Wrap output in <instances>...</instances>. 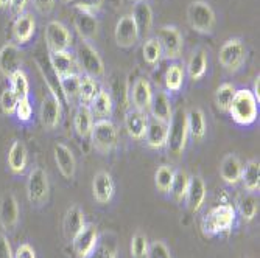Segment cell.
Segmentation results:
<instances>
[{"label":"cell","instance_id":"1","mask_svg":"<svg viewBox=\"0 0 260 258\" xmlns=\"http://www.w3.org/2000/svg\"><path fill=\"white\" fill-rule=\"evenodd\" d=\"M228 112L231 114L232 120L237 123V125L249 126L257 119L258 103L254 98L251 90L240 89V90H235V95L232 98V103H231Z\"/></svg>","mask_w":260,"mask_h":258},{"label":"cell","instance_id":"2","mask_svg":"<svg viewBox=\"0 0 260 258\" xmlns=\"http://www.w3.org/2000/svg\"><path fill=\"white\" fill-rule=\"evenodd\" d=\"M188 137L187 128V112L179 107L175 114H172V119L169 122V138H167V150L169 154L175 159H179L185 150Z\"/></svg>","mask_w":260,"mask_h":258},{"label":"cell","instance_id":"3","mask_svg":"<svg viewBox=\"0 0 260 258\" xmlns=\"http://www.w3.org/2000/svg\"><path fill=\"white\" fill-rule=\"evenodd\" d=\"M235 221V208L229 204H223L218 207H214L209 213L204 215L201 221V229L204 235L214 237L218 233L231 230Z\"/></svg>","mask_w":260,"mask_h":258},{"label":"cell","instance_id":"4","mask_svg":"<svg viewBox=\"0 0 260 258\" xmlns=\"http://www.w3.org/2000/svg\"><path fill=\"white\" fill-rule=\"evenodd\" d=\"M90 140H92V146L99 153L109 154L117 148V143H119V131H117L115 125L109 119L99 120L92 126Z\"/></svg>","mask_w":260,"mask_h":258},{"label":"cell","instance_id":"5","mask_svg":"<svg viewBox=\"0 0 260 258\" xmlns=\"http://www.w3.org/2000/svg\"><path fill=\"white\" fill-rule=\"evenodd\" d=\"M187 20L195 31L209 34L215 27V13L209 4L195 0L187 8Z\"/></svg>","mask_w":260,"mask_h":258},{"label":"cell","instance_id":"6","mask_svg":"<svg viewBox=\"0 0 260 258\" xmlns=\"http://www.w3.org/2000/svg\"><path fill=\"white\" fill-rule=\"evenodd\" d=\"M220 64L228 70V72H237L242 68L246 59V49L245 44L240 39H229L226 41L218 53Z\"/></svg>","mask_w":260,"mask_h":258},{"label":"cell","instance_id":"7","mask_svg":"<svg viewBox=\"0 0 260 258\" xmlns=\"http://www.w3.org/2000/svg\"><path fill=\"white\" fill-rule=\"evenodd\" d=\"M77 58H78V67L81 70H84V73L89 77H102L105 73V64L99 55V52L93 49V47L86 42L81 41L77 47Z\"/></svg>","mask_w":260,"mask_h":258},{"label":"cell","instance_id":"8","mask_svg":"<svg viewBox=\"0 0 260 258\" xmlns=\"http://www.w3.org/2000/svg\"><path fill=\"white\" fill-rule=\"evenodd\" d=\"M49 176L47 173L36 167L31 170V173L28 174V180H27V196L28 201L33 205H42L49 199Z\"/></svg>","mask_w":260,"mask_h":258},{"label":"cell","instance_id":"9","mask_svg":"<svg viewBox=\"0 0 260 258\" xmlns=\"http://www.w3.org/2000/svg\"><path fill=\"white\" fill-rule=\"evenodd\" d=\"M45 42L47 49L53 52H67L72 45V34L58 20H52L45 27Z\"/></svg>","mask_w":260,"mask_h":258},{"label":"cell","instance_id":"10","mask_svg":"<svg viewBox=\"0 0 260 258\" xmlns=\"http://www.w3.org/2000/svg\"><path fill=\"white\" fill-rule=\"evenodd\" d=\"M157 41L162 49V56H165L167 59H178L181 56L184 42L176 27H172V25L160 27Z\"/></svg>","mask_w":260,"mask_h":258},{"label":"cell","instance_id":"11","mask_svg":"<svg viewBox=\"0 0 260 258\" xmlns=\"http://www.w3.org/2000/svg\"><path fill=\"white\" fill-rule=\"evenodd\" d=\"M99 230L93 224H86L84 229L78 233V235L72 240L74 252L77 258H86L92 253L99 243Z\"/></svg>","mask_w":260,"mask_h":258},{"label":"cell","instance_id":"12","mask_svg":"<svg viewBox=\"0 0 260 258\" xmlns=\"http://www.w3.org/2000/svg\"><path fill=\"white\" fill-rule=\"evenodd\" d=\"M36 64H38L39 72L42 73V77L45 80V84H47V87H49L50 93L61 104H64L66 98H64V93H62L61 78L58 77V73L55 72V68L52 67L50 59L45 58V56H39V58H36Z\"/></svg>","mask_w":260,"mask_h":258},{"label":"cell","instance_id":"13","mask_svg":"<svg viewBox=\"0 0 260 258\" xmlns=\"http://www.w3.org/2000/svg\"><path fill=\"white\" fill-rule=\"evenodd\" d=\"M115 42L122 49H129V47L136 45L137 39H139V31L134 23V19L131 14H126L123 17L119 19L115 25Z\"/></svg>","mask_w":260,"mask_h":258},{"label":"cell","instance_id":"14","mask_svg":"<svg viewBox=\"0 0 260 258\" xmlns=\"http://www.w3.org/2000/svg\"><path fill=\"white\" fill-rule=\"evenodd\" d=\"M61 115H62V104L52 95L45 97L41 106V123L47 131L55 129L59 122H61Z\"/></svg>","mask_w":260,"mask_h":258},{"label":"cell","instance_id":"15","mask_svg":"<svg viewBox=\"0 0 260 258\" xmlns=\"http://www.w3.org/2000/svg\"><path fill=\"white\" fill-rule=\"evenodd\" d=\"M19 223V204L13 193H5L0 199V226L13 230Z\"/></svg>","mask_w":260,"mask_h":258},{"label":"cell","instance_id":"16","mask_svg":"<svg viewBox=\"0 0 260 258\" xmlns=\"http://www.w3.org/2000/svg\"><path fill=\"white\" fill-rule=\"evenodd\" d=\"M148 125V115L145 110L140 109H131L125 115V129L128 135L134 140H142L145 137Z\"/></svg>","mask_w":260,"mask_h":258},{"label":"cell","instance_id":"17","mask_svg":"<svg viewBox=\"0 0 260 258\" xmlns=\"http://www.w3.org/2000/svg\"><path fill=\"white\" fill-rule=\"evenodd\" d=\"M114 180L106 171H99L92 180V193L99 204H108L114 196Z\"/></svg>","mask_w":260,"mask_h":258},{"label":"cell","instance_id":"18","mask_svg":"<svg viewBox=\"0 0 260 258\" xmlns=\"http://www.w3.org/2000/svg\"><path fill=\"white\" fill-rule=\"evenodd\" d=\"M53 156H55V163L59 173L66 179H74L75 171H77V162L70 148L66 146L64 143H56L53 148Z\"/></svg>","mask_w":260,"mask_h":258},{"label":"cell","instance_id":"19","mask_svg":"<svg viewBox=\"0 0 260 258\" xmlns=\"http://www.w3.org/2000/svg\"><path fill=\"white\" fill-rule=\"evenodd\" d=\"M133 19L139 31V38H145L150 34L153 27V11L148 2L145 0H137L133 8Z\"/></svg>","mask_w":260,"mask_h":258},{"label":"cell","instance_id":"20","mask_svg":"<svg viewBox=\"0 0 260 258\" xmlns=\"http://www.w3.org/2000/svg\"><path fill=\"white\" fill-rule=\"evenodd\" d=\"M145 142L150 148L153 150H160L167 145L169 138V123L151 119L148 120L147 125V132H145Z\"/></svg>","mask_w":260,"mask_h":258},{"label":"cell","instance_id":"21","mask_svg":"<svg viewBox=\"0 0 260 258\" xmlns=\"http://www.w3.org/2000/svg\"><path fill=\"white\" fill-rule=\"evenodd\" d=\"M20 52L14 44H7L0 50V73L10 78L14 72L20 70Z\"/></svg>","mask_w":260,"mask_h":258},{"label":"cell","instance_id":"22","mask_svg":"<svg viewBox=\"0 0 260 258\" xmlns=\"http://www.w3.org/2000/svg\"><path fill=\"white\" fill-rule=\"evenodd\" d=\"M84 226H86V223H84L83 210L78 205H72L70 208H67L66 216H64V223H62L64 237L69 241H72L78 235V233L84 229Z\"/></svg>","mask_w":260,"mask_h":258},{"label":"cell","instance_id":"23","mask_svg":"<svg viewBox=\"0 0 260 258\" xmlns=\"http://www.w3.org/2000/svg\"><path fill=\"white\" fill-rule=\"evenodd\" d=\"M206 199V183L200 176H193L190 177V182H188V189H187V195H185V201H187V207L192 213L200 212V208L203 207Z\"/></svg>","mask_w":260,"mask_h":258},{"label":"cell","instance_id":"24","mask_svg":"<svg viewBox=\"0 0 260 258\" xmlns=\"http://www.w3.org/2000/svg\"><path fill=\"white\" fill-rule=\"evenodd\" d=\"M49 59L59 78H66V77L78 73L80 67L77 64L75 58L69 52H53V53H50Z\"/></svg>","mask_w":260,"mask_h":258},{"label":"cell","instance_id":"25","mask_svg":"<svg viewBox=\"0 0 260 258\" xmlns=\"http://www.w3.org/2000/svg\"><path fill=\"white\" fill-rule=\"evenodd\" d=\"M35 30H36V22L30 13L20 14L19 17H16L13 25V36L19 44L30 42V39L35 34Z\"/></svg>","mask_w":260,"mask_h":258},{"label":"cell","instance_id":"26","mask_svg":"<svg viewBox=\"0 0 260 258\" xmlns=\"http://www.w3.org/2000/svg\"><path fill=\"white\" fill-rule=\"evenodd\" d=\"M28 153L27 148L20 140H14L10 151H8V168L14 174H22L27 168Z\"/></svg>","mask_w":260,"mask_h":258},{"label":"cell","instance_id":"27","mask_svg":"<svg viewBox=\"0 0 260 258\" xmlns=\"http://www.w3.org/2000/svg\"><path fill=\"white\" fill-rule=\"evenodd\" d=\"M151 98H153V90H151L150 83L145 78L136 80L133 90H131V101L134 107L147 112V109L150 107Z\"/></svg>","mask_w":260,"mask_h":258},{"label":"cell","instance_id":"28","mask_svg":"<svg viewBox=\"0 0 260 258\" xmlns=\"http://www.w3.org/2000/svg\"><path fill=\"white\" fill-rule=\"evenodd\" d=\"M150 112L153 115V119L156 120H160V122H165L169 123L170 119H172V103H170V98L165 92H156L153 93V98H151V103H150Z\"/></svg>","mask_w":260,"mask_h":258},{"label":"cell","instance_id":"29","mask_svg":"<svg viewBox=\"0 0 260 258\" xmlns=\"http://www.w3.org/2000/svg\"><path fill=\"white\" fill-rule=\"evenodd\" d=\"M74 23H75V30L78 31L81 41L90 42L93 38L97 36V31H99V22H97L95 16L78 11L77 16H75Z\"/></svg>","mask_w":260,"mask_h":258},{"label":"cell","instance_id":"30","mask_svg":"<svg viewBox=\"0 0 260 258\" xmlns=\"http://www.w3.org/2000/svg\"><path fill=\"white\" fill-rule=\"evenodd\" d=\"M242 162L240 159L235 156V154H228L223 162H221V167H220V176L221 179L229 183V185H235L240 180L242 176Z\"/></svg>","mask_w":260,"mask_h":258},{"label":"cell","instance_id":"31","mask_svg":"<svg viewBox=\"0 0 260 258\" xmlns=\"http://www.w3.org/2000/svg\"><path fill=\"white\" fill-rule=\"evenodd\" d=\"M112 98L109 95V92H106L105 89H100L99 93L95 95V98L92 100V103L89 104V109L92 112L93 117H97L100 120H106L112 115Z\"/></svg>","mask_w":260,"mask_h":258},{"label":"cell","instance_id":"32","mask_svg":"<svg viewBox=\"0 0 260 258\" xmlns=\"http://www.w3.org/2000/svg\"><path fill=\"white\" fill-rule=\"evenodd\" d=\"M93 126V115L89 109V106L80 104L77 107L75 117H74V128L75 132L81 137V138H89L90 137V131Z\"/></svg>","mask_w":260,"mask_h":258},{"label":"cell","instance_id":"33","mask_svg":"<svg viewBox=\"0 0 260 258\" xmlns=\"http://www.w3.org/2000/svg\"><path fill=\"white\" fill-rule=\"evenodd\" d=\"M240 180L243 182V187L246 189V192H249V193L258 192V189H260V163H258V160L252 159L246 163L245 168H242Z\"/></svg>","mask_w":260,"mask_h":258},{"label":"cell","instance_id":"34","mask_svg":"<svg viewBox=\"0 0 260 258\" xmlns=\"http://www.w3.org/2000/svg\"><path fill=\"white\" fill-rule=\"evenodd\" d=\"M99 90H100V87H99V84L93 77H89V75L80 77V90H78L80 104L89 106L92 103V100L95 98Z\"/></svg>","mask_w":260,"mask_h":258},{"label":"cell","instance_id":"35","mask_svg":"<svg viewBox=\"0 0 260 258\" xmlns=\"http://www.w3.org/2000/svg\"><path fill=\"white\" fill-rule=\"evenodd\" d=\"M187 128L188 134H192L197 140H201L206 135V119L201 109H192L187 112Z\"/></svg>","mask_w":260,"mask_h":258},{"label":"cell","instance_id":"36","mask_svg":"<svg viewBox=\"0 0 260 258\" xmlns=\"http://www.w3.org/2000/svg\"><path fill=\"white\" fill-rule=\"evenodd\" d=\"M206 68H207V58H206V52L203 49L193 52V55L190 56V61H188V65H187V72H188V77L192 80H200L204 77L206 73Z\"/></svg>","mask_w":260,"mask_h":258},{"label":"cell","instance_id":"37","mask_svg":"<svg viewBox=\"0 0 260 258\" xmlns=\"http://www.w3.org/2000/svg\"><path fill=\"white\" fill-rule=\"evenodd\" d=\"M188 182H190V176H188L185 171H182V170L175 171L170 193H172V196H173V199L176 202H182L185 199L187 189H188Z\"/></svg>","mask_w":260,"mask_h":258},{"label":"cell","instance_id":"38","mask_svg":"<svg viewBox=\"0 0 260 258\" xmlns=\"http://www.w3.org/2000/svg\"><path fill=\"white\" fill-rule=\"evenodd\" d=\"M10 89L14 92V95L20 100V98H28L30 95V84L27 80V75L22 72V70H17L10 77Z\"/></svg>","mask_w":260,"mask_h":258},{"label":"cell","instance_id":"39","mask_svg":"<svg viewBox=\"0 0 260 258\" xmlns=\"http://www.w3.org/2000/svg\"><path fill=\"white\" fill-rule=\"evenodd\" d=\"M184 83V67L181 64H172L165 73V87L170 92H178Z\"/></svg>","mask_w":260,"mask_h":258},{"label":"cell","instance_id":"40","mask_svg":"<svg viewBox=\"0 0 260 258\" xmlns=\"http://www.w3.org/2000/svg\"><path fill=\"white\" fill-rule=\"evenodd\" d=\"M235 95V87L231 83H224L221 84L217 92H215V104L221 112H228L229 106L232 103V98Z\"/></svg>","mask_w":260,"mask_h":258},{"label":"cell","instance_id":"41","mask_svg":"<svg viewBox=\"0 0 260 258\" xmlns=\"http://www.w3.org/2000/svg\"><path fill=\"white\" fill-rule=\"evenodd\" d=\"M173 176L175 171L169 167V165H162L157 168L156 174H154V183L156 189L160 193H169L172 189V182H173Z\"/></svg>","mask_w":260,"mask_h":258},{"label":"cell","instance_id":"42","mask_svg":"<svg viewBox=\"0 0 260 258\" xmlns=\"http://www.w3.org/2000/svg\"><path fill=\"white\" fill-rule=\"evenodd\" d=\"M80 73L70 75L66 78H61V86H62V93L66 103H70L74 100H78V90H80Z\"/></svg>","mask_w":260,"mask_h":258},{"label":"cell","instance_id":"43","mask_svg":"<svg viewBox=\"0 0 260 258\" xmlns=\"http://www.w3.org/2000/svg\"><path fill=\"white\" fill-rule=\"evenodd\" d=\"M86 258H117V244L114 240L103 238L102 241L99 240L95 249L92 250V253Z\"/></svg>","mask_w":260,"mask_h":258},{"label":"cell","instance_id":"44","mask_svg":"<svg viewBox=\"0 0 260 258\" xmlns=\"http://www.w3.org/2000/svg\"><path fill=\"white\" fill-rule=\"evenodd\" d=\"M142 53H144V59L150 65H156L162 58V49H160V44H159L157 38L147 39L144 44V49H142Z\"/></svg>","mask_w":260,"mask_h":258},{"label":"cell","instance_id":"45","mask_svg":"<svg viewBox=\"0 0 260 258\" xmlns=\"http://www.w3.org/2000/svg\"><path fill=\"white\" fill-rule=\"evenodd\" d=\"M239 210H240V215L245 221H252L254 216L257 215V210H258V201L255 196L252 195H246L240 199L239 202Z\"/></svg>","mask_w":260,"mask_h":258},{"label":"cell","instance_id":"46","mask_svg":"<svg viewBox=\"0 0 260 258\" xmlns=\"http://www.w3.org/2000/svg\"><path fill=\"white\" fill-rule=\"evenodd\" d=\"M103 4H105V0H72V2H70V5L77 11L87 13L92 16H95V13L102 10Z\"/></svg>","mask_w":260,"mask_h":258},{"label":"cell","instance_id":"47","mask_svg":"<svg viewBox=\"0 0 260 258\" xmlns=\"http://www.w3.org/2000/svg\"><path fill=\"white\" fill-rule=\"evenodd\" d=\"M17 101L19 98L14 95V92L8 87V89H4V92L0 93V109L5 115H11L14 114L16 110V106H17Z\"/></svg>","mask_w":260,"mask_h":258},{"label":"cell","instance_id":"48","mask_svg":"<svg viewBox=\"0 0 260 258\" xmlns=\"http://www.w3.org/2000/svg\"><path fill=\"white\" fill-rule=\"evenodd\" d=\"M148 240L144 233H136L131 240V253L134 258H145L148 252Z\"/></svg>","mask_w":260,"mask_h":258},{"label":"cell","instance_id":"49","mask_svg":"<svg viewBox=\"0 0 260 258\" xmlns=\"http://www.w3.org/2000/svg\"><path fill=\"white\" fill-rule=\"evenodd\" d=\"M145 258H172L170 249L164 241H153L148 246V252Z\"/></svg>","mask_w":260,"mask_h":258},{"label":"cell","instance_id":"50","mask_svg":"<svg viewBox=\"0 0 260 258\" xmlns=\"http://www.w3.org/2000/svg\"><path fill=\"white\" fill-rule=\"evenodd\" d=\"M16 117L19 122H28L31 119V114H33V107L28 98H20L17 101L16 110H14Z\"/></svg>","mask_w":260,"mask_h":258},{"label":"cell","instance_id":"51","mask_svg":"<svg viewBox=\"0 0 260 258\" xmlns=\"http://www.w3.org/2000/svg\"><path fill=\"white\" fill-rule=\"evenodd\" d=\"M14 258H36V252L28 243H23L16 249Z\"/></svg>","mask_w":260,"mask_h":258},{"label":"cell","instance_id":"52","mask_svg":"<svg viewBox=\"0 0 260 258\" xmlns=\"http://www.w3.org/2000/svg\"><path fill=\"white\" fill-rule=\"evenodd\" d=\"M0 258H14L11 244L4 233H0Z\"/></svg>","mask_w":260,"mask_h":258},{"label":"cell","instance_id":"53","mask_svg":"<svg viewBox=\"0 0 260 258\" xmlns=\"http://www.w3.org/2000/svg\"><path fill=\"white\" fill-rule=\"evenodd\" d=\"M27 2L28 0H10V11L14 17H19L20 14H23V10L27 7Z\"/></svg>","mask_w":260,"mask_h":258},{"label":"cell","instance_id":"54","mask_svg":"<svg viewBox=\"0 0 260 258\" xmlns=\"http://www.w3.org/2000/svg\"><path fill=\"white\" fill-rule=\"evenodd\" d=\"M33 4L36 7L38 11L47 14V13H50L55 7V0H33Z\"/></svg>","mask_w":260,"mask_h":258},{"label":"cell","instance_id":"55","mask_svg":"<svg viewBox=\"0 0 260 258\" xmlns=\"http://www.w3.org/2000/svg\"><path fill=\"white\" fill-rule=\"evenodd\" d=\"M251 92H252L254 98H255L257 103H258V101H260V77L255 78V81H254V89H252Z\"/></svg>","mask_w":260,"mask_h":258},{"label":"cell","instance_id":"56","mask_svg":"<svg viewBox=\"0 0 260 258\" xmlns=\"http://www.w3.org/2000/svg\"><path fill=\"white\" fill-rule=\"evenodd\" d=\"M8 4H10V0H0V8L8 7Z\"/></svg>","mask_w":260,"mask_h":258},{"label":"cell","instance_id":"57","mask_svg":"<svg viewBox=\"0 0 260 258\" xmlns=\"http://www.w3.org/2000/svg\"><path fill=\"white\" fill-rule=\"evenodd\" d=\"M61 2H64V4H70L72 0H61Z\"/></svg>","mask_w":260,"mask_h":258}]
</instances>
